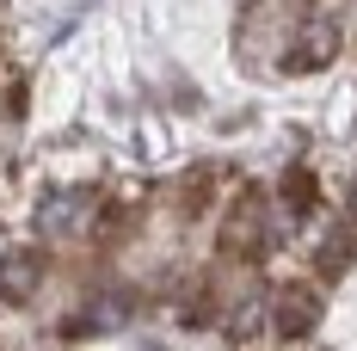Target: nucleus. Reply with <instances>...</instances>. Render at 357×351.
I'll return each mask as SVG.
<instances>
[{
    "label": "nucleus",
    "mask_w": 357,
    "mask_h": 351,
    "mask_svg": "<svg viewBox=\"0 0 357 351\" xmlns=\"http://www.w3.org/2000/svg\"><path fill=\"white\" fill-rule=\"evenodd\" d=\"M37 283H43V253L13 246V253L0 259V302H31Z\"/></svg>",
    "instance_id": "nucleus-1"
},
{
    "label": "nucleus",
    "mask_w": 357,
    "mask_h": 351,
    "mask_svg": "<svg viewBox=\"0 0 357 351\" xmlns=\"http://www.w3.org/2000/svg\"><path fill=\"white\" fill-rule=\"evenodd\" d=\"M314 320H321V302H314V290H278V333L296 339V333H314Z\"/></svg>",
    "instance_id": "nucleus-2"
},
{
    "label": "nucleus",
    "mask_w": 357,
    "mask_h": 351,
    "mask_svg": "<svg viewBox=\"0 0 357 351\" xmlns=\"http://www.w3.org/2000/svg\"><path fill=\"white\" fill-rule=\"evenodd\" d=\"M222 246H228V253H241V259H259V246H265V216H259V204H252V197L228 216V234H222Z\"/></svg>",
    "instance_id": "nucleus-3"
},
{
    "label": "nucleus",
    "mask_w": 357,
    "mask_h": 351,
    "mask_svg": "<svg viewBox=\"0 0 357 351\" xmlns=\"http://www.w3.org/2000/svg\"><path fill=\"white\" fill-rule=\"evenodd\" d=\"M333 50H339V37H333V25H308V31L296 37V43H289V68H326V62H333Z\"/></svg>",
    "instance_id": "nucleus-4"
},
{
    "label": "nucleus",
    "mask_w": 357,
    "mask_h": 351,
    "mask_svg": "<svg viewBox=\"0 0 357 351\" xmlns=\"http://www.w3.org/2000/svg\"><path fill=\"white\" fill-rule=\"evenodd\" d=\"M284 197H289V210H314V179L308 173H284Z\"/></svg>",
    "instance_id": "nucleus-5"
}]
</instances>
